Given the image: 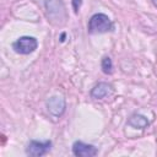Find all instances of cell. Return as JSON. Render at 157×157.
I'll return each instance as SVG.
<instances>
[{"label":"cell","instance_id":"277c9868","mask_svg":"<svg viewBox=\"0 0 157 157\" xmlns=\"http://www.w3.org/2000/svg\"><path fill=\"white\" fill-rule=\"evenodd\" d=\"M52 147V141H37V140H31L26 147V153L32 157H40L44 156L47 152H49Z\"/></svg>","mask_w":157,"mask_h":157},{"label":"cell","instance_id":"ba28073f","mask_svg":"<svg viewBox=\"0 0 157 157\" xmlns=\"http://www.w3.org/2000/svg\"><path fill=\"white\" fill-rule=\"evenodd\" d=\"M128 125H130L134 129H146L150 125V121L145 115L141 114H132L128 119Z\"/></svg>","mask_w":157,"mask_h":157},{"label":"cell","instance_id":"8992f818","mask_svg":"<svg viewBox=\"0 0 157 157\" xmlns=\"http://www.w3.org/2000/svg\"><path fill=\"white\" fill-rule=\"evenodd\" d=\"M72 153L77 157H93L98 153V150L93 145L77 140L72 144Z\"/></svg>","mask_w":157,"mask_h":157},{"label":"cell","instance_id":"7a4b0ae2","mask_svg":"<svg viewBox=\"0 0 157 157\" xmlns=\"http://www.w3.org/2000/svg\"><path fill=\"white\" fill-rule=\"evenodd\" d=\"M44 6L47 10V15L50 18V21L58 20L59 23H63L66 16L65 6L61 0H45Z\"/></svg>","mask_w":157,"mask_h":157},{"label":"cell","instance_id":"9c48e42d","mask_svg":"<svg viewBox=\"0 0 157 157\" xmlns=\"http://www.w3.org/2000/svg\"><path fill=\"white\" fill-rule=\"evenodd\" d=\"M101 67H102V71L105 74V75H110L113 72V63H112V59L109 56H104L102 59V63H101Z\"/></svg>","mask_w":157,"mask_h":157},{"label":"cell","instance_id":"7c38bea8","mask_svg":"<svg viewBox=\"0 0 157 157\" xmlns=\"http://www.w3.org/2000/svg\"><path fill=\"white\" fill-rule=\"evenodd\" d=\"M152 1H153V4H155V5L157 6V0H152Z\"/></svg>","mask_w":157,"mask_h":157},{"label":"cell","instance_id":"6da1fadb","mask_svg":"<svg viewBox=\"0 0 157 157\" xmlns=\"http://www.w3.org/2000/svg\"><path fill=\"white\" fill-rule=\"evenodd\" d=\"M88 33L97 34V33H107L113 29V22L108 17V15L98 12L91 16L87 26Z\"/></svg>","mask_w":157,"mask_h":157},{"label":"cell","instance_id":"3957f363","mask_svg":"<svg viewBox=\"0 0 157 157\" xmlns=\"http://www.w3.org/2000/svg\"><path fill=\"white\" fill-rule=\"evenodd\" d=\"M37 47H38L37 39L31 36H22L12 43V49L17 54H22V55L33 53L37 49Z\"/></svg>","mask_w":157,"mask_h":157},{"label":"cell","instance_id":"8fae6325","mask_svg":"<svg viewBox=\"0 0 157 157\" xmlns=\"http://www.w3.org/2000/svg\"><path fill=\"white\" fill-rule=\"evenodd\" d=\"M65 40V33H61V37H60V42H64Z\"/></svg>","mask_w":157,"mask_h":157},{"label":"cell","instance_id":"52a82bcc","mask_svg":"<svg viewBox=\"0 0 157 157\" xmlns=\"http://www.w3.org/2000/svg\"><path fill=\"white\" fill-rule=\"evenodd\" d=\"M114 92V88L110 83H107V82H98L97 85L93 86V88L91 90L90 94L92 98L94 99H103L104 97H108L110 96L112 93Z\"/></svg>","mask_w":157,"mask_h":157},{"label":"cell","instance_id":"30bf717a","mask_svg":"<svg viewBox=\"0 0 157 157\" xmlns=\"http://www.w3.org/2000/svg\"><path fill=\"white\" fill-rule=\"evenodd\" d=\"M71 1H72L74 11H75V13H77L78 10H80V7H81V5H82V0H71Z\"/></svg>","mask_w":157,"mask_h":157},{"label":"cell","instance_id":"5b68a950","mask_svg":"<svg viewBox=\"0 0 157 157\" xmlns=\"http://www.w3.org/2000/svg\"><path fill=\"white\" fill-rule=\"evenodd\" d=\"M47 109L53 117H61L66 109L65 98H63L61 96H52L47 101Z\"/></svg>","mask_w":157,"mask_h":157}]
</instances>
